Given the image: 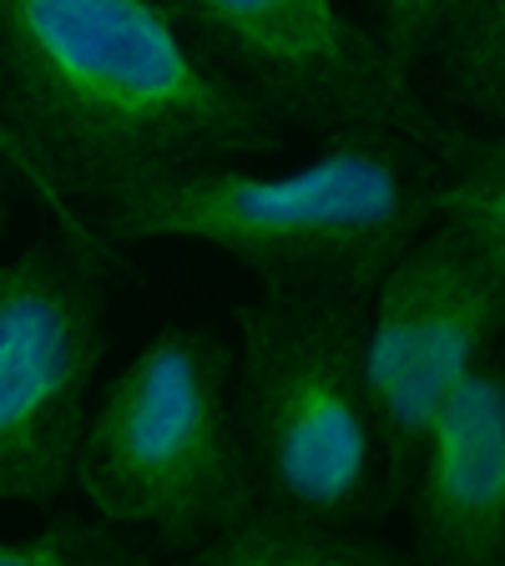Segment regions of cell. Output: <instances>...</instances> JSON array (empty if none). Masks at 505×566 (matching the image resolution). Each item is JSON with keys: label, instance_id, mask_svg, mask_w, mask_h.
I'll return each instance as SVG.
<instances>
[{"label": "cell", "instance_id": "obj_4", "mask_svg": "<svg viewBox=\"0 0 505 566\" xmlns=\"http://www.w3.org/2000/svg\"><path fill=\"white\" fill-rule=\"evenodd\" d=\"M233 318V400L263 501L339 521L389 511L365 379V298L263 289Z\"/></svg>", "mask_w": 505, "mask_h": 566}, {"label": "cell", "instance_id": "obj_10", "mask_svg": "<svg viewBox=\"0 0 505 566\" xmlns=\"http://www.w3.org/2000/svg\"><path fill=\"white\" fill-rule=\"evenodd\" d=\"M435 218L460 223L505 269V132L460 127L440 153Z\"/></svg>", "mask_w": 505, "mask_h": 566}, {"label": "cell", "instance_id": "obj_11", "mask_svg": "<svg viewBox=\"0 0 505 566\" xmlns=\"http://www.w3.org/2000/svg\"><path fill=\"white\" fill-rule=\"evenodd\" d=\"M152 542L112 516L61 511L31 531L0 536V566H141L152 562Z\"/></svg>", "mask_w": 505, "mask_h": 566}, {"label": "cell", "instance_id": "obj_7", "mask_svg": "<svg viewBox=\"0 0 505 566\" xmlns=\"http://www.w3.org/2000/svg\"><path fill=\"white\" fill-rule=\"evenodd\" d=\"M400 506L414 562L505 566V365L495 354L430 420Z\"/></svg>", "mask_w": 505, "mask_h": 566}, {"label": "cell", "instance_id": "obj_12", "mask_svg": "<svg viewBox=\"0 0 505 566\" xmlns=\"http://www.w3.org/2000/svg\"><path fill=\"white\" fill-rule=\"evenodd\" d=\"M0 167H6V172H11L35 202H41V212H46L51 223H56V233L66 238L71 248L92 253V259H96V263H106L112 273L122 269V248H112L92 223H86V212L56 188V177H51L46 167H41V157H35L31 147H25V137L11 127V122H6V112H0Z\"/></svg>", "mask_w": 505, "mask_h": 566}, {"label": "cell", "instance_id": "obj_1", "mask_svg": "<svg viewBox=\"0 0 505 566\" xmlns=\"http://www.w3.org/2000/svg\"><path fill=\"white\" fill-rule=\"evenodd\" d=\"M0 112L76 208L263 157L283 117L167 0H0Z\"/></svg>", "mask_w": 505, "mask_h": 566}, {"label": "cell", "instance_id": "obj_6", "mask_svg": "<svg viewBox=\"0 0 505 566\" xmlns=\"http://www.w3.org/2000/svg\"><path fill=\"white\" fill-rule=\"evenodd\" d=\"M212 56L238 71L283 122L314 132L389 127L445 153L460 122L424 102L410 71L394 66L375 31L339 0H167Z\"/></svg>", "mask_w": 505, "mask_h": 566}, {"label": "cell", "instance_id": "obj_13", "mask_svg": "<svg viewBox=\"0 0 505 566\" xmlns=\"http://www.w3.org/2000/svg\"><path fill=\"white\" fill-rule=\"evenodd\" d=\"M455 6L460 0H379L375 35L385 41V51L394 56V66L414 76V66L430 61V51H435L440 31L450 25Z\"/></svg>", "mask_w": 505, "mask_h": 566}, {"label": "cell", "instance_id": "obj_14", "mask_svg": "<svg viewBox=\"0 0 505 566\" xmlns=\"http://www.w3.org/2000/svg\"><path fill=\"white\" fill-rule=\"evenodd\" d=\"M11 188H21V182L0 167V238H6V228H11Z\"/></svg>", "mask_w": 505, "mask_h": 566}, {"label": "cell", "instance_id": "obj_5", "mask_svg": "<svg viewBox=\"0 0 505 566\" xmlns=\"http://www.w3.org/2000/svg\"><path fill=\"white\" fill-rule=\"evenodd\" d=\"M112 269L66 238L0 263V506H56L106 359Z\"/></svg>", "mask_w": 505, "mask_h": 566}, {"label": "cell", "instance_id": "obj_9", "mask_svg": "<svg viewBox=\"0 0 505 566\" xmlns=\"http://www.w3.org/2000/svg\"><path fill=\"white\" fill-rule=\"evenodd\" d=\"M430 61L460 112L505 132V0H460Z\"/></svg>", "mask_w": 505, "mask_h": 566}, {"label": "cell", "instance_id": "obj_8", "mask_svg": "<svg viewBox=\"0 0 505 566\" xmlns=\"http://www.w3.org/2000/svg\"><path fill=\"white\" fill-rule=\"evenodd\" d=\"M192 566H404L410 546L385 542L369 521L318 516L283 501H253L238 521H228L212 542L188 556Z\"/></svg>", "mask_w": 505, "mask_h": 566}, {"label": "cell", "instance_id": "obj_2", "mask_svg": "<svg viewBox=\"0 0 505 566\" xmlns=\"http://www.w3.org/2000/svg\"><path fill=\"white\" fill-rule=\"evenodd\" d=\"M440 157L404 132L339 127L294 167L248 157L147 177L92 212L112 248L202 243L259 273L263 289L369 298L379 273L435 223Z\"/></svg>", "mask_w": 505, "mask_h": 566}, {"label": "cell", "instance_id": "obj_3", "mask_svg": "<svg viewBox=\"0 0 505 566\" xmlns=\"http://www.w3.org/2000/svg\"><path fill=\"white\" fill-rule=\"evenodd\" d=\"M76 485L92 511L182 562L259 501L223 329L162 324L106 379L82 430Z\"/></svg>", "mask_w": 505, "mask_h": 566}]
</instances>
